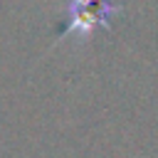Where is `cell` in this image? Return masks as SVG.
I'll list each match as a JSON object with an SVG mask.
<instances>
[{
  "mask_svg": "<svg viewBox=\"0 0 158 158\" xmlns=\"http://www.w3.org/2000/svg\"><path fill=\"white\" fill-rule=\"evenodd\" d=\"M109 12H114V7L106 0H74V7H72L74 22H72V30L67 32H77V27H84L81 32H91L89 27H94L96 22H106Z\"/></svg>",
  "mask_w": 158,
  "mask_h": 158,
  "instance_id": "1",
  "label": "cell"
}]
</instances>
